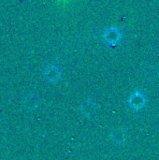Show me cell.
I'll return each instance as SVG.
<instances>
[{
  "label": "cell",
  "mask_w": 159,
  "mask_h": 160,
  "mask_svg": "<svg viewBox=\"0 0 159 160\" xmlns=\"http://www.w3.org/2000/svg\"><path fill=\"white\" fill-rule=\"evenodd\" d=\"M44 77L50 82H52V83L56 82L62 77L61 68L57 65H54V64L49 65L44 70Z\"/></svg>",
  "instance_id": "6da1fadb"
},
{
  "label": "cell",
  "mask_w": 159,
  "mask_h": 160,
  "mask_svg": "<svg viewBox=\"0 0 159 160\" xmlns=\"http://www.w3.org/2000/svg\"><path fill=\"white\" fill-rule=\"evenodd\" d=\"M104 39L111 46L116 45L119 42V40L121 39V32H120V30L118 28H116V27L108 28L104 33Z\"/></svg>",
  "instance_id": "7a4b0ae2"
},
{
  "label": "cell",
  "mask_w": 159,
  "mask_h": 160,
  "mask_svg": "<svg viewBox=\"0 0 159 160\" xmlns=\"http://www.w3.org/2000/svg\"><path fill=\"white\" fill-rule=\"evenodd\" d=\"M130 107L134 110H140L142 108V106L145 103V98L144 96L141 92H135L131 95L129 101H128Z\"/></svg>",
  "instance_id": "3957f363"
},
{
  "label": "cell",
  "mask_w": 159,
  "mask_h": 160,
  "mask_svg": "<svg viewBox=\"0 0 159 160\" xmlns=\"http://www.w3.org/2000/svg\"><path fill=\"white\" fill-rule=\"evenodd\" d=\"M96 110H97V103L92 99H86L80 107V111L82 114L86 117H91Z\"/></svg>",
  "instance_id": "277c9868"
},
{
  "label": "cell",
  "mask_w": 159,
  "mask_h": 160,
  "mask_svg": "<svg viewBox=\"0 0 159 160\" xmlns=\"http://www.w3.org/2000/svg\"><path fill=\"white\" fill-rule=\"evenodd\" d=\"M23 106L28 111H35V110H37L38 108V106H39L38 98L36 95H34V94L28 95L24 98V100H23Z\"/></svg>",
  "instance_id": "5b68a950"
},
{
  "label": "cell",
  "mask_w": 159,
  "mask_h": 160,
  "mask_svg": "<svg viewBox=\"0 0 159 160\" xmlns=\"http://www.w3.org/2000/svg\"><path fill=\"white\" fill-rule=\"evenodd\" d=\"M126 140H127V132H126L124 129L116 130V131L112 134V141H113L115 143H117V144L123 143Z\"/></svg>",
  "instance_id": "8992f818"
},
{
  "label": "cell",
  "mask_w": 159,
  "mask_h": 160,
  "mask_svg": "<svg viewBox=\"0 0 159 160\" xmlns=\"http://www.w3.org/2000/svg\"><path fill=\"white\" fill-rule=\"evenodd\" d=\"M157 74H158L157 69V68H155V67L149 68H147L146 71H145V76H146L147 80H149V81L155 80V79L157 77Z\"/></svg>",
  "instance_id": "52a82bcc"
}]
</instances>
